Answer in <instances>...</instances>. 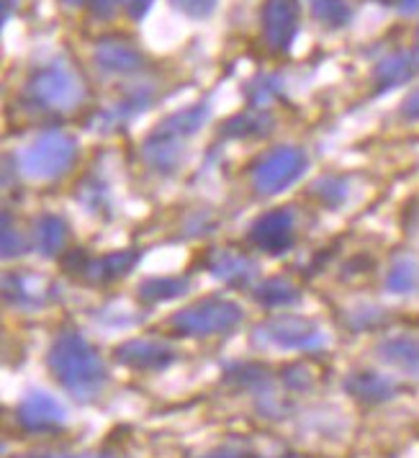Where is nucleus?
I'll use <instances>...</instances> for the list:
<instances>
[{
  "label": "nucleus",
  "instance_id": "obj_1",
  "mask_svg": "<svg viewBox=\"0 0 419 458\" xmlns=\"http://www.w3.org/2000/svg\"><path fill=\"white\" fill-rule=\"evenodd\" d=\"M46 366L78 402L98 399L108 384V371L101 355L80 333H63L49 348Z\"/></svg>",
  "mask_w": 419,
  "mask_h": 458
},
{
  "label": "nucleus",
  "instance_id": "obj_2",
  "mask_svg": "<svg viewBox=\"0 0 419 458\" xmlns=\"http://www.w3.org/2000/svg\"><path fill=\"white\" fill-rule=\"evenodd\" d=\"M78 157V140L67 131H44L19 157L23 175L31 181H54L64 175Z\"/></svg>",
  "mask_w": 419,
  "mask_h": 458
},
{
  "label": "nucleus",
  "instance_id": "obj_3",
  "mask_svg": "<svg viewBox=\"0 0 419 458\" xmlns=\"http://www.w3.org/2000/svg\"><path fill=\"white\" fill-rule=\"evenodd\" d=\"M242 322V307L231 299L209 296L170 317V327L183 337H211L234 330Z\"/></svg>",
  "mask_w": 419,
  "mask_h": 458
},
{
  "label": "nucleus",
  "instance_id": "obj_4",
  "mask_svg": "<svg viewBox=\"0 0 419 458\" xmlns=\"http://www.w3.org/2000/svg\"><path fill=\"white\" fill-rule=\"evenodd\" d=\"M252 343L263 345V348H275V351L314 353L327 345V335L312 319L281 314V317H272V319H265L263 325H257L252 333Z\"/></svg>",
  "mask_w": 419,
  "mask_h": 458
},
{
  "label": "nucleus",
  "instance_id": "obj_5",
  "mask_svg": "<svg viewBox=\"0 0 419 458\" xmlns=\"http://www.w3.org/2000/svg\"><path fill=\"white\" fill-rule=\"evenodd\" d=\"M83 81L63 63L44 64L26 83V98L46 111H67L83 101Z\"/></svg>",
  "mask_w": 419,
  "mask_h": 458
},
{
  "label": "nucleus",
  "instance_id": "obj_6",
  "mask_svg": "<svg viewBox=\"0 0 419 458\" xmlns=\"http://www.w3.org/2000/svg\"><path fill=\"white\" fill-rule=\"evenodd\" d=\"M306 165L309 160L301 147H272L271 152L263 155L252 167V188L260 196H275L281 191H289L306 173Z\"/></svg>",
  "mask_w": 419,
  "mask_h": 458
},
{
  "label": "nucleus",
  "instance_id": "obj_7",
  "mask_svg": "<svg viewBox=\"0 0 419 458\" xmlns=\"http://www.w3.org/2000/svg\"><path fill=\"white\" fill-rule=\"evenodd\" d=\"M139 263L137 250H116L101 255V258H88L85 250H70L63 258V268L75 278H83L85 284L101 286V284H113L134 271Z\"/></svg>",
  "mask_w": 419,
  "mask_h": 458
},
{
  "label": "nucleus",
  "instance_id": "obj_8",
  "mask_svg": "<svg viewBox=\"0 0 419 458\" xmlns=\"http://www.w3.org/2000/svg\"><path fill=\"white\" fill-rule=\"evenodd\" d=\"M250 242L271 255H283L296 242V216L291 208H272L257 216L250 227Z\"/></svg>",
  "mask_w": 419,
  "mask_h": 458
},
{
  "label": "nucleus",
  "instance_id": "obj_9",
  "mask_svg": "<svg viewBox=\"0 0 419 458\" xmlns=\"http://www.w3.org/2000/svg\"><path fill=\"white\" fill-rule=\"evenodd\" d=\"M298 34V3L265 0L263 5V39L272 55H286Z\"/></svg>",
  "mask_w": 419,
  "mask_h": 458
},
{
  "label": "nucleus",
  "instance_id": "obj_10",
  "mask_svg": "<svg viewBox=\"0 0 419 458\" xmlns=\"http://www.w3.org/2000/svg\"><path fill=\"white\" fill-rule=\"evenodd\" d=\"M16 420L26 433L42 436V433H54L67 422V412H64L63 402H57L46 392H29L23 396L19 410H16Z\"/></svg>",
  "mask_w": 419,
  "mask_h": 458
},
{
  "label": "nucleus",
  "instance_id": "obj_11",
  "mask_svg": "<svg viewBox=\"0 0 419 458\" xmlns=\"http://www.w3.org/2000/svg\"><path fill=\"white\" fill-rule=\"evenodd\" d=\"M113 355L122 366L134 369V371H163L178 358L172 345H168L165 340H152V337L126 340L113 351Z\"/></svg>",
  "mask_w": 419,
  "mask_h": 458
},
{
  "label": "nucleus",
  "instance_id": "obj_12",
  "mask_svg": "<svg viewBox=\"0 0 419 458\" xmlns=\"http://www.w3.org/2000/svg\"><path fill=\"white\" fill-rule=\"evenodd\" d=\"M3 296L11 307H19L26 312L42 310L54 299V286L44 281L39 276H23V273H11L3 281Z\"/></svg>",
  "mask_w": 419,
  "mask_h": 458
},
{
  "label": "nucleus",
  "instance_id": "obj_13",
  "mask_svg": "<svg viewBox=\"0 0 419 458\" xmlns=\"http://www.w3.org/2000/svg\"><path fill=\"white\" fill-rule=\"evenodd\" d=\"M206 268H209L214 278H219L227 286H237V289H247L252 281L257 278V263L247 255L227 250V248L209 252Z\"/></svg>",
  "mask_w": 419,
  "mask_h": 458
},
{
  "label": "nucleus",
  "instance_id": "obj_14",
  "mask_svg": "<svg viewBox=\"0 0 419 458\" xmlns=\"http://www.w3.org/2000/svg\"><path fill=\"white\" fill-rule=\"evenodd\" d=\"M345 392L365 404H383L389 399L398 394L397 378L386 374H376V371H357L345 378Z\"/></svg>",
  "mask_w": 419,
  "mask_h": 458
},
{
  "label": "nucleus",
  "instance_id": "obj_15",
  "mask_svg": "<svg viewBox=\"0 0 419 458\" xmlns=\"http://www.w3.org/2000/svg\"><path fill=\"white\" fill-rule=\"evenodd\" d=\"M96 63L111 75H131V72L142 70L145 57L137 47L122 42V39H101L96 47Z\"/></svg>",
  "mask_w": 419,
  "mask_h": 458
},
{
  "label": "nucleus",
  "instance_id": "obj_16",
  "mask_svg": "<svg viewBox=\"0 0 419 458\" xmlns=\"http://www.w3.org/2000/svg\"><path fill=\"white\" fill-rule=\"evenodd\" d=\"M183 142H186V140H178V137H172V134H165V131L155 129L147 140H145V145H142V160H145L152 170L168 175V173H172L175 167L180 165V160H183Z\"/></svg>",
  "mask_w": 419,
  "mask_h": 458
},
{
  "label": "nucleus",
  "instance_id": "obj_17",
  "mask_svg": "<svg viewBox=\"0 0 419 458\" xmlns=\"http://www.w3.org/2000/svg\"><path fill=\"white\" fill-rule=\"evenodd\" d=\"M419 72V57L415 52H397L386 60H381L373 70L376 90H391L398 85L409 83Z\"/></svg>",
  "mask_w": 419,
  "mask_h": 458
},
{
  "label": "nucleus",
  "instance_id": "obj_18",
  "mask_svg": "<svg viewBox=\"0 0 419 458\" xmlns=\"http://www.w3.org/2000/svg\"><path fill=\"white\" fill-rule=\"evenodd\" d=\"M378 358L386 366L401 369L406 374H415L419 366V337L412 335H398V337H389L378 345Z\"/></svg>",
  "mask_w": 419,
  "mask_h": 458
},
{
  "label": "nucleus",
  "instance_id": "obj_19",
  "mask_svg": "<svg viewBox=\"0 0 419 458\" xmlns=\"http://www.w3.org/2000/svg\"><path fill=\"white\" fill-rule=\"evenodd\" d=\"M272 124H275V119H272L268 111H263V108H250V111H245V114L231 116L222 131H224V137H231V140H252V137H265V134H271Z\"/></svg>",
  "mask_w": 419,
  "mask_h": 458
},
{
  "label": "nucleus",
  "instance_id": "obj_20",
  "mask_svg": "<svg viewBox=\"0 0 419 458\" xmlns=\"http://www.w3.org/2000/svg\"><path fill=\"white\" fill-rule=\"evenodd\" d=\"M211 119V106L209 104H196L186 108V111H175L170 114L168 119H163L157 129L165 131V134H172L178 140H189L193 137L201 126L206 124Z\"/></svg>",
  "mask_w": 419,
  "mask_h": 458
},
{
  "label": "nucleus",
  "instance_id": "obj_21",
  "mask_svg": "<svg viewBox=\"0 0 419 458\" xmlns=\"http://www.w3.org/2000/svg\"><path fill=\"white\" fill-rule=\"evenodd\" d=\"M34 240H37V248L44 258L63 255L64 245H67V225H64L63 216H57V214L39 216L37 227H34Z\"/></svg>",
  "mask_w": 419,
  "mask_h": 458
},
{
  "label": "nucleus",
  "instance_id": "obj_22",
  "mask_svg": "<svg viewBox=\"0 0 419 458\" xmlns=\"http://www.w3.org/2000/svg\"><path fill=\"white\" fill-rule=\"evenodd\" d=\"M190 289L189 276H163V278H147L139 284V299L145 304H165L172 299L186 296Z\"/></svg>",
  "mask_w": 419,
  "mask_h": 458
},
{
  "label": "nucleus",
  "instance_id": "obj_23",
  "mask_svg": "<svg viewBox=\"0 0 419 458\" xmlns=\"http://www.w3.org/2000/svg\"><path fill=\"white\" fill-rule=\"evenodd\" d=\"M301 299L298 286H294L291 281L286 278H268L263 281L257 289H255V301L268 307V310H286V307H294L296 301Z\"/></svg>",
  "mask_w": 419,
  "mask_h": 458
},
{
  "label": "nucleus",
  "instance_id": "obj_24",
  "mask_svg": "<svg viewBox=\"0 0 419 458\" xmlns=\"http://www.w3.org/2000/svg\"><path fill=\"white\" fill-rule=\"evenodd\" d=\"M152 104V88H134L131 93H126V98H122L119 104H113V108H108L101 114V124L104 126H119L134 119L137 114H142L147 106Z\"/></svg>",
  "mask_w": 419,
  "mask_h": 458
},
{
  "label": "nucleus",
  "instance_id": "obj_25",
  "mask_svg": "<svg viewBox=\"0 0 419 458\" xmlns=\"http://www.w3.org/2000/svg\"><path fill=\"white\" fill-rule=\"evenodd\" d=\"M304 3L316 21L327 29H342L353 19V8L348 5V0H304Z\"/></svg>",
  "mask_w": 419,
  "mask_h": 458
},
{
  "label": "nucleus",
  "instance_id": "obj_26",
  "mask_svg": "<svg viewBox=\"0 0 419 458\" xmlns=\"http://www.w3.org/2000/svg\"><path fill=\"white\" fill-rule=\"evenodd\" d=\"M419 284V260L412 255L398 258L386 276V289L391 293H409L417 289Z\"/></svg>",
  "mask_w": 419,
  "mask_h": 458
},
{
  "label": "nucleus",
  "instance_id": "obj_27",
  "mask_svg": "<svg viewBox=\"0 0 419 458\" xmlns=\"http://www.w3.org/2000/svg\"><path fill=\"white\" fill-rule=\"evenodd\" d=\"M245 96H247V104L252 108H268L275 98L283 96V85L272 75H260V78H255V81L247 83Z\"/></svg>",
  "mask_w": 419,
  "mask_h": 458
},
{
  "label": "nucleus",
  "instance_id": "obj_28",
  "mask_svg": "<svg viewBox=\"0 0 419 458\" xmlns=\"http://www.w3.org/2000/svg\"><path fill=\"white\" fill-rule=\"evenodd\" d=\"M386 322V312L381 307H373V304H360V307H353L345 314V325L356 333H363V330H373L378 325Z\"/></svg>",
  "mask_w": 419,
  "mask_h": 458
},
{
  "label": "nucleus",
  "instance_id": "obj_29",
  "mask_svg": "<svg viewBox=\"0 0 419 458\" xmlns=\"http://www.w3.org/2000/svg\"><path fill=\"white\" fill-rule=\"evenodd\" d=\"M312 191H314V196H319V201L327 204V207H339L348 199V193H350L348 181L339 178V175H324V178H319L314 186H312Z\"/></svg>",
  "mask_w": 419,
  "mask_h": 458
},
{
  "label": "nucleus",
  "instance_id": "obj_30",
  "mask_svg": "<svg viewBox=\"0 0 419 458\" xmlns=\"http://www.w3.org/2000/svg\"><path fill=\"white\" fill-rule=\"evenodd\" d=\"M26 252V242H23V234L19 229L13 227L11 222V214H3V258L11 260V258H19Z\"/></svg>",
  "mask_w": 419,
  "mask_h": 458
},
{
  "label": "nucleus",
  "instance_id": "obj_31",
  "mask_svg": "<svg viewBox=\"0 0 419 458\" xmlns=\"http://www.w3.org/2000/svg\"><path fill=\"white\" fill-rule=\"evenodd\" d=\"M170 3H172V8H178L189 19H209L216 11L219 0H170Z\"/></svg>",
  "mask_w": 419,
  "mask_h": 458
},
{
  "label": "nucleus",
  "instance_id": "obj_32",
  "mask_svg": "<svg viewBox=\"0 0 419 458\" xmlns=\"http://www.w3.org/2000/svg\"><path fill=\"white\" fill-rule=\"evenodd\" d=\"M283 384L289 389H294V392H304V389H312L314 376H312L309 369H304V366H286L283 369Z\"/></svg>",
  "mask_w": 419,
  "mask_h": 458
},
{
  "label": "nucleus",
  "instance_id": "obj_33",
  "mask_svg": "<svg viewBox=\"0 0 419 458\" xmlns=\"http://www.w3.org/2000/svg\"><path fill=\"white\" fill-rule=\"evenodd\" d=\"M80 201H83L85 207H88V211H93V214L108 208V193H105V186H101V183L83 186V191H80Z\"/></svg>",
  "mask_w": 419,
  "mask_h": 458
},
{
  "label": "nucleus",
  "instance_id": "obj_34",
  "mask_svg": "<svg viewBox=\"0 0 419 458\" xmlns=\"http://www.w3.org/2000/svg\"><path fill=\"white\" fill-rule=\"evenodd\" d=\"M198 458H255L252 454H247L245 448H239V445H222V448H214L209 454H204V456Z\"/></svg>",
  "mask_w": 419,
  "mask_h": 458
},
{
  "label": "nucleus",
  "instance_id": "obj_35",
  "mask_svg": "<svg viewBox=\"0 0 419 458\" xmlns=\"http://www.w3.org/2000/svg\"><path fill=\"white\" fill-rule=\"evenodd\" d=\"M152 3H155V0H124V8H126V13H129L134 21H139V19H145V16H147V11L152 8Z\"/></svg>",
  "mask_w": 419,
  "mask_h": 458
},
{
  "label": "nucleus",
  "instance_id": "obj_36",
  "mask_svg": "<svg viewBox=\"0 0 419 458\" xmlns=\"http://www.w3.org/2000/svg\"><path fill=\"white\" fill-rule=\"evenodd\" d=\"M116 5H119V0H90V11L98 19H111L116 13Z\"/></svg>",
  "mask_w": 419,
  "mask_h": 458
},
{
  "label": "nucleus",
  "instance_id": "obj_37",
  "mask_svg": "<svg viewBox=\"0 0 419 458\" xmlns=\"http://www.w3.org/2000/svg\"><path fill=\"white\" fill-rule=\"evenodd\" d=\"M404 114L412 116V119H419V93H415V96L404 104Z\"/></svg>",
  "mask_w": 419,
  "mask_h": 458
},
{
  "label": "nucleus",
  "instance_id": "obj_38",
  "mask_svg": "<svg viewBox=\"0 0 419 458\" xmlns=\"http://www.w3.org/2000/svg\"><path fill=\"white\" fill-rule=\"evenodd\" d=\"M72 458H126L124 454H119V451H93V454H80V456H72Z\"/></svg>",
  "mask_w": 419,
  "mask_h": 458
},
{
  "label": "nucleus",
  "instance_id": "obj_39",
  "mask_svg": "<svg viewBox=\"0 0 419 458\" xmlns=\"http://www.w3.org/2000/svg\"><path fill=\"white\" fill-rule=\"evenodd\" d=\"M397 8L401 13H415L419 8V0H397Z\"/></svg>",
  "mask_w": 419,
  "mask_h": 458
},
{
  "label": "nucleus",
  "instance_id": "obj_40",
  "mask_svg": "<svg viewBox=\"0 0 419 458\" xmlns=\"http://www.w3.org/2000/svg\"><path fill=\"white\" fill-rule=\"evenodd\" d=\"M13 8H19V0H3V21H8V19H11Z\"/></svg>",
  "mask_w": 419,
  "mask_h": 458
},
{
  "label": "nucleus",
  "instance_id": "obj_41",
  "mask_svg": "<svg viewBox=\"0 0 419 458\" xmlns=\"http://www.w3.org/2000/svg\"><path fill=\"white\" fill-rule=\"evenodd\" d=\"M64 5H83L85 0H63Z\"/></svg>",
  "mask_w": 419,
  "mask_h": 458
},
{
  "label": "nucleus",
  "instance_id": "obj_42",
  "mask_svg": "<svg viewBox=\"0 0 419 458\" xmlns=\"http://www.w3.org/2000/svg\"><path fill=\"white\" fill-rule=\"evenodd\" d=\"M412 376H417V378H419V366H417V371H415V374H412Z\"/></svg>",
  "mask_w": 419,
  "mask_h": 458
},
{
  "label": "nucleus",
  "instance_id": "obj_43",
  "mask_svg": "<svg viewBox=\"0 0 419 458\" xmlns=\"http://www.w3.org/2000/svg\"><path fill=\"white\" fill-rule=\"evenodd\" d=\"M42 458H63V456H42Z\"/></svg>",
  "mask_w": 419,
  "mask_h": 458
},
{
  "label": "nucleus",
  "instance_id": "obj_44",
  "mask_svg": "<svg viewBox=\"0 0 419 458\" xmlns=\"http://www.w3.org/2000/svg\"><path fill=\"white\" fill-rule=\"evenodd\" d=\"M417 42H419V29H417Z\"/></svg>",
  "mask_w": 419,
  "mask_h": 458
}]
</instances>
